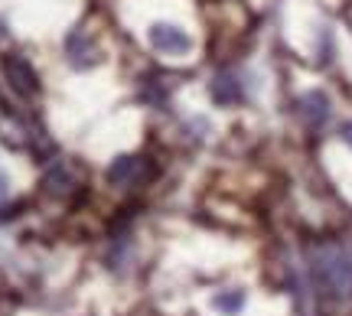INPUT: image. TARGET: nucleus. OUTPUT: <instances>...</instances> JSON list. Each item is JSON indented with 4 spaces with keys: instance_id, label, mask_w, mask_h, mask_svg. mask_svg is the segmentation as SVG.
I'll list each match as a JSON object with an SVG mask.
<instances>
[{
    "instance_id": "10",
    "label": "nucleus",
    "mask_w": 352,
    "mask_h": 316,
    "mask_svg": "<svg viewBox=\"0 0 352 316\" xmlns=\"http://www.w3.org/2000/svg\"><path fill=\"white\" fill-rule=\"evenodd\" d=\"M3 196H7V179L0 177V203H3Z\"/></svg>"
},
{
    "instance_id": "3",
    "label": "nucleus",
    "mask_w": 352,
    "mask_h": 316,
    "mask_svg": "<svg viewBox=\"0 0 352 316\" xmlns=\"http://www.w3.org/2000/svg\"><path fill=\"white\" fill-rule=\"evenodd\" d=\"M65 52H69V63L76 65V69H91V65L101 63V52L98 46L91 43L85 30H72L69 39H65Z\"/></svg>"
},
{
    "instance_id": "2",
    "label": "nucleus",
    "mask_w": 352,
    "mask_h": 316,
    "mask_svg": "<svg viewBox=\"0 0 352 316\" xmlns=\"http://www.w3.org/2000/svg\"><path fill=\"white\" fill-rule=\"evenodd\" d=\"M147 43H151V49L164 52V56H189L192 52V36L176 23H153L147 30Z\"/></svg>"
},
{
    "instance_id": "6",
    "label": "nucleus",
    "mask_w": 352,
    "mask_h": 316,
    "mask_svg": "<svg viewBox=\"0 0 352 316\" xmlns=\"http://www.w3.org/2000/svg\"><path fill=\"white\" fill-rule=\"evenodd\" d=\"M3 69H7L10 82H13V85H16L20 91H26V95L39 91L36 72L30 69V63H26V59H20V56H7V59H3Z\"/></svg>"
},
{
    "instance_id": "9",
    "label": "nucleus",
    "mask_w": 352,
    "mask_h": 316,
    "mask_svg": "<svg viewBox=\"0 0 352 316\" xmlns=\"http://www.w3.org/2000/svg\"><path fill=\"white\" fill-rule=\"evenodd\" d=\"M340 140H342V144H346V147L352 150V121H346V124L340 127Z\"/></svg>"
},
{
    "instance_id": "8",
    "label": "nucleus",
    "mask_w": 352,
    "mask_h": 316,
    "mask_svg": "<svg viewBox=\"0 0 352 316\" xmlns=\"http://www.w3.org/2000/svg\"><path fill=\"white\" fill-rule=\"evenodd\" d=\"M212 306L222 316H239L245 306H248V293L245 291H219L212 297Z\"/></svg>"
},
{
    "instance_id": "5",
    "label": "nucleus",
    "mask_w": 352,
    "mask_h": 316,
    "mask_svg": "<svg viewBox=\"0 0 352 316\" xmlns=\"http://www.w3.org/2000/svg\"><path fill=\"white\" fill-rule=\"evenodd\" d=\"M300 117L310 131H320L329 121V98L323 91H307L300 98Z\"/></svg>"
},
{
    "instance_id": "7",
    "label": "nucleus",
    "mask_w": 352,
    "mask_h": 316,
    "mask_svg": "<svg viewBox=\"0 0 352 316\" xmlns=\"http://www.w3.org/2000/svg\"><path fill=\"white\" fill-rule=\"evenodd\" d=\"M140 177V160L138 157H118L108 170V179H111L114 186H127V183H134Z\"/></svg>"
},
{
    "instance_id": "4",
    "label": "nucleus",
    "mask_w": 352,
    "mask_h": 316,
    "mask_svg": "<svg viewBox=\"0 0 352 316\" xmlns=\"http://www.w3.org/2000/svg\"><path fill=\"white\" fill-rule=\"evenodd\" d=\"M209 95H212L215 104L228 108V104L245 102V85H241V78L235 72H219L212 78V85H209Z\"/></svg>"
},
{
    "instance_id": "1",
    "label": "nucleus",
    "mask_w": 352,
    "mask_h": 316,
    "mask_svg": "<svg viewBox=\"0 0 352 316\" xmlns=\"http://www.w3.org/2000/svg\"><path fill=\"white\" fill-rule=\"evenodd\" d=\"M307 274L314 284V293L327 304H346L352 300V248L340 241L316 245L307 258Z\"/></svg>"
}]
</instances>
